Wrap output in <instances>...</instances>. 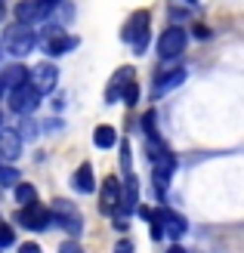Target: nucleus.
I'll use <instances>...</instances> for the list:
<instances>
[{
	"instance_id": "nucleus-1",
	"label": "nucleus",
	"mask_w": 244,
	"mask_h": 253,
	"mask_svg": "<svg viewBox=\"0 0 244 253\" xmlns=\"http://www.w3.org/2000/svg\"><path fill=\"white\" fill-rule=\"evenodd\" d=\"M3 46L9 49L12 56H28L31 49L37 46V31L31 28V25H25V22H12L9 28L3 31Z\"/></svg>"
},
{
	"instance_id": "nucleus-2",
	"label": "nucleus",
	"mask_w": 244,
	"mask_h": 253,
	"mask_svg": "<svg viewBox=\"0 0 244 253\" xmlns=\"http://www.w3.org/2000/svg\"><path fill=\"white\" fill-rule=\"evenodd\" d=\"M148 9H139L130 16V22L124 25V41L133 46V53L136 56H143L146 53V46H148Z\"/></svg>"
},
{
	"instance_id": "nucleus-3",
	"label": "nucleus",
	"mask_w": 244,
	"mask_h": 253,
	"mask_svg": "<svg viewBox=\"0 0 244 253\" xmlns=\"http://www.w3.org/2000/svg\"><path fill=\"white\" fill-rule=\"evenodd\" d=\"M186 46H189V34H186V28H179V25L164 28V34L158 37V56H161V59H176V56H183Z\"/></svg>"
},
{
	"instance_id": "nucleus-4",
	"label": "nucleus",
	"mask_w": 244,
	"mask_h": 253,
	"mask_svg": "<svg viewBox=\"0 0 244 253\" xmlns=\"http://www.w3.org/2000/svg\"><path fill=\"white\" fill-rule=\"evenodd\" d=\"M53 219L65 229L68 235H81L84 232V216H81V210L71 204V201H65V198H59V201H53Z\"/></svg>"
},
{
	"instance_id": "nucleus-5",
	"label": "nucleus",
	"mask_w": 244,
	"mask_h": 253,
	"mask_svg": "<svg viewBox=\"0 0 244 253\" xmlns=\"http://www.w3.org/2000/svg\"><path fill=\"white\" fill-rule=\"evenodd\" d=\"M37 105H41V90H37L31 81L16 86V90H9V108L16 111V115H31Z\"/></svg>"
},
{
	"instance_id": "nucleus-6",
	"label": "nucleus",
	"mask_w": 244,
	"mask_h": 253,
	"mask_svg": "<svg viewBox=\"0 0 244 253\" xmlns=\"http://www.w3.org/2000/svg\"><path fill=\"white\" fill-rule=\"evenodd\" d=\"M49 219H53V210H47L44 204H25L19 213H16V222L22 225V229H31V232H44Z\"/></svg>"
},
{
	"instance_id": "nucleus-7",
	"label": "nucleus",
	"mask_w": 244,
	"mask_h": 253,
	"mask_svg": "<svg viewBox=\"0 0 244 253\" xmlns=\"http://www.w3.org/2000/svg\"><path fill=\"white\" fill-rule=\"evenodd\" d=\"M155 216L161 219V225H164V235L170 238V241H179L186 232H189V222L179 216L176 210H170V207H161V210H155Z\"/></svg>"
},
{
	"instance_id": "nucleus-8",
	"label": "nucleus",
	"mask_w": 244,
	"mask_h": 253,
	"mask_svg": "<svg viewBox=\"0 0 244 253\" xmlns=\"http://www.w3.org/2000/svg\"><path fill=\"white\" fill-rule=\"evenodd\" d=\"M173 170H176V158H173V151H167L164 158L155 161V170H151V182H155V192H158V195L167 192V185H170V179H173Z\"/></svg>"
},
{
	"instance_id": "nucleus-9",
	"label": "nucleus",
	"mask_w": 244,
	"mask_h": 253,
	"mask_svg": "<svg viewBox=\"0 0 244 253\" xmlns=\"http://www.w3.org/2000/svg\"><path fill=\"white\" fill-rule=\"evenodd\" d=\"M31 84L41 90V96L47 93H53L56 90V84H59V71L56 65H49V62H41V65H34L31 68Z\"/></svg>"
},
{
	"instance_id": "nucleus-10",
	"label": "nucleus",
	"mask_w": 244,
	"mask_h": 253,
	"mask_svg": "<svg viewBox=\"0 0 244 253\" xmlns=\"http://www.w3.org/2000/svg\"><path fill=\"white\" fill-rule=\"evenodd\" d=\"M121 198H124V185L118 176H108L105 182H102V198H99V207L102 213H114L121 207Z\"/></svg>"
},
{
	"instance_id": "nucleus-11",
	"label": "nucleus",
	"mask_w": 244,
	"mask_h": 253,
	"mask_svg": "<svg viewBox=\"0 0 244 253\" xmlns=\"http://www.w3.org/2000/svg\"><path fill=\"white\" fill-rule=\"evenodd\" d=\"M179 84H186V68H173V71H164L155 78V86H151V99H164L170 90H176Z\"/></svg>"
},
{
	"instance_id": "nucleus-12",
	"label": "nucleus",
	"mask_w": 244,
	"mask_h": 253,
	"mask_svg": "<svg viewBox=\"0 0 244 253\" xmlns=\"http://www.w3.org/2000/svg\"><path fill=\"white\" fill-rule=\"evenodd\" d=\"M74 46H78V37H68V34H62V31L44 37V49H47V56H65V53H71Z\"/></svg>"
},
{
	"instance_id": "nucleus-13",
	"label": "nucleus",
	"mask_w": 244,
	"mask_h": 253,
	"mask_svg": "<svg viewBox=\"0 0 244 253\" xmlns=\"http://www.w3.org/2000/svg\"><path fill=\"white\" fill-rule=\"evenodd\" d=\"M133 81V68H118V74L108 81V90H105V102H118V99H124V90H127V84Z\"/></svg>"
},
{
	"instance_id": "nucleus-14",
	"label": "nucleus",
	"mask_w": 244,
	"mask_h": 253,
	"mask_svg": "<svg viewBox=\"0 0 244 253\" xmlns=\"http://www.w3.org/2000/svg\"><path fill=\"white\" fill-rule=\"evenodd\" d=\"M47 12L41 6V0H22L16 3V22H25V25H34V22H44Z\"/></svg>"
},
{
	"instance_id": "nucleus-15",
	"label": "nucleus",
	"mask_w": 244,
	"mask_h": 253,
	"mask_svg": "<svg viewBox=\"0 0 244 253\" xmlns=\"http://www.w3.org/2000/svg\"><path fill=\"white\" fill-rule=\"evenodd\" d=\"M0 81H3L6 90H16V86L31 81V68H25V65H6L3 71H0Z\"/></svg>"
},
{
	"instance_id": "nucleus-16",
	"label": "nucleus",
	"mask_w": 244,
	"mask_h": 253,
	"mask_svg": "<svg viewBox=\"0 0 244 253\" xmlns=\"http://www.w3.org/2000/svg\"><path fill=\"white\" fill-rule=\"evenodd\" d=\"M71 185L78 188V192H84V195H93V192H96V176H93V167H90V164H81V167L74 170V176H71Z\"/></svg>"
},
{
	"instance_id": "nucleus-17",
	"label": "nucleus",
	"mask_w": 244,
	"mask_h": 253,
	"mask_svg": "<svg viewBox=\"0 0 244 253\" xmlns=\"http://www.w3.org/2000/svg\"><path fill=\"white\" fill-rule=\"evenodd\" d=\"M0 155H3L6 161H16L22 155V139L16 130H6V133H0Z\"/></svg>"
},
{
	"instance_id": "nucleus-18",
	"label": "nucleus",
	"mask_w": 244,
	"mask_h": 253,
	"mask_svg": "<svg viewBox=\"0 0 244 253\" xmlns=\"http://www.w3.org/2000/svg\"><path fill=\"white\" fill-rule=\"evenodd\" d=\"M93 145L96 148H114L118 145V130H114V126H108V124H99L96 130H93Z\"/></svg>"
},
{
	"instance_id": "nucleus-19",
	"label": "nucleus",
	"mask_w": 244,
	"mask_h": 253,
	"mask_svg": "<svg viewBox=\"0 0 244 253\" xmlns=\"http://www.w3.org/2000/svg\"><path fill=\"white\" fill-rule=\"evenodd\" d=\"M16 201H19L22 207H25V204H34V201H37V188H34L31 182H19V185H16Z\"/></svg>"
},
{
	"instance_id": "nucleus-20",
	"label": "nucleus",
	"mask_w": 244,
	"mask_h": 253,
	"mask_svg": "<svg viewBox=\"0 0 244 253\" xmlns=\"http://www.w3.org/2000/svg\"><path fill=\"white\" fill-rule=\"evenodd\" d=\"M0 185H19V170L16 167H0Z\"/></svg>"
},
{
	"instance_id": "nucleus-21",
	"label": "nucleus",
	"mask_w": 244,
	"mask_h": 253,
	"mask_svg": "<svg viewBox=\"0 0 244 253\" xmlns=\"http://www.w3.org/2000/svg\"><path fill=\"white\" fill-rule=\"evenodd\" d=\"M9 244H16V232H12L6 222H0V250L9 247Z\"/></svg>"
},
{
	"instance_id": "nucleus-22",
	"label": "nucleus",
	"mask_w": 244,
	"mask_h": 253,
	"mask_svg": "<svg viewBox=\"0 0 244 253\" xmlns=\"http://www.w3.org/2000/svg\"><path fill=\"white\" fill-rule=\"evenodd\" d=\"M124 102H127V105H136V102H139V86H136V81L127 84V90H124Z\"/></svg>"
},
{
	"instance_id": "nucleus-23",
	"label": "nucleus",
	"mask_w": 244,
	"mask_h": 253,
	"mask_svg": "<svg viewBox=\"0 0 244 253\" xmlns=\"http://www.w3.org/2000/svg\"><path fill=\"white\" fill-rule=\"evenodd\" d=\"M59 253H84V250H81V244H74V241H65V244L59 247Z\"/></svg>"
},
{
	"instance_id": "nucleus-24",
	"label": "nucleus",
	"mask_w": 244,
	"mask_h": 253,
	"mask_svg": "<svg viewBox=\"0 0 244 253\" xmlns=\"http://www.w3.org/2000/svg\"><path fill=\"white\" fill-rule=\"evenodd\" d=\"M19 253H41V247H37V244H22Z\"/></svg>"
},
{
	"instance_id": "nucleus-25",
	"label": "nucleus",
	"mask_w": 244,
	"mask_h": 253,
	"mask_svg": "<svg viewBox=\"0 0 244 253\" xmlns=\"http://www.w3.org/2000/svg\"><path fill=\"white\" fill-rule=\"evenodd\" d=\"M114 253H133V247H130V241H121V244H118V250H114Z\"/></svg>"
},
{
	"instance_id": "nucleus-26",
	"label": "nucleus",
	"mask_w": 244,
	"mask_h": 253,
	"mask_svg": "<svg viewBox=\"0 0 244 253\" xmlns=\"http://www.w3.org/2000/svg\"><path fill=\"white\" fill-rule=\"evenodd\" d=\"M167 253H186L183 247H170V250H167Z\"/></svg>"
},
{
	"instance_id": "nucleus-27",
	"label": "nucleus",
	"mask_w": 244,
	"mask_h": 253,
	"mask_svg": "<svg viewBox=\"0 0 244 253\" xmlns=\"http://www.w3.org/2000/svg\"><path fill=\"white\" fill-rule=\"evenodd\" d=\"M6 93V86H3V81H0V96H3Z\"/></svg>"
},
{
	"instance_id": "nucleus-28",
	"label": "nucleus",
	"mask_w": 244,
	"mask_h": 253,
	"mask_svg": "<svg viewBox=\"0 0 244 253\" xmlns=\"http://www.w3.org/2000/svg\"><path fill=\"white\" fill-rule=\"evenodd\" d=\"M0 19H3V0H0Z\"/></svg>"
},
{
	"instance_id": "nucleus-29",
	"label": "nucleus",
	"mask_w": 244,
	"mask_h": 253,
	"mask_svg": "<svg viewBox=\"0 0 244 253\" xmlns=\"http://www.w3.org/2000/svg\"><path fill=\"white\" fill-rule=\"evenodd\" d=\"M189 3H198V0H189Z\"/></svg>"
},
{
	"instance_id": "nucleus-30",
	"label": "nucleus",
	"mask_w": 244,
	"mask_h": 253,
	"mask_svg": "<svg viewBox=\"0 0 244 253\" xmlns=\"http://www.w3.org/2000/svg\"><path fill=\"white\" fill-rule=\"evenodd\" d=\"M0 121H3V115H0Z\"/></svg>"
},
{
	"instance_id": "nucleus-31",
	"label": "nucleus",
	"mask_w": 244,
	"mask_h": 253,
	"mask_svg": "<svg viewBox=\"0 0 244 253\" xmlns=\"http://www.w3.org/2000/svg\"><path fill=\"white\" fill-rule=\"evenodd\" d=\"M0 49H3V46H0Z\"/></svg>"
}]
</instances>
